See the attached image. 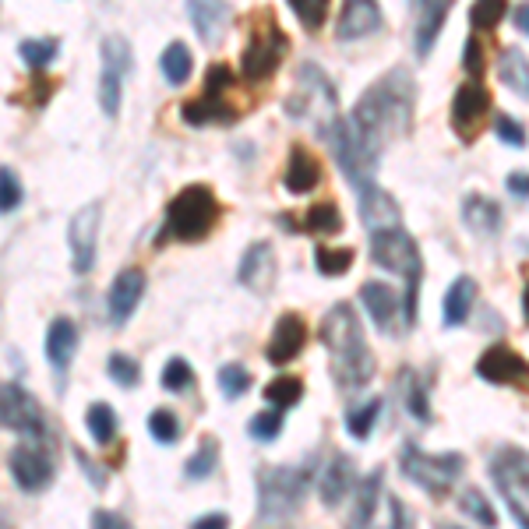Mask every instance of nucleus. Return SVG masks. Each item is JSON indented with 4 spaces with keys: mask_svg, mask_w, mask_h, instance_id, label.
Returning <instances> with one entry per match:
<instances>
[{
    "mask_svg": "<svg viewBox=\"0 0 529 529\" xmlns=\"http://www.w3.org/2000/svg\"><path fill=\"white\" fill-rule=\"evenodd\" d=\"M413 103H417V82L406 68H392L381 75L364 96L357 99L350 120L360 135L385 149L392 138H406L413 127Z\"/></svg>",
    "mask_w": 529,
    "mask_h": 529,
    "instance_id": "1",
    "label": "nucleus"
},
{
    "mask_svg": "<svg viewBox=\"0 0 529 529\" xmlns=\"http://www.w3.org/2000/svg\"><path fill=\"white\" fill-rule=\"evenodd\" d=\"M314 477V462L304 466H261L258 470V529H290L300 501Z\"/></svg>",
    "mask_w": 529,
    "mask_h": 529,
    "instance_id": "2",
    "label": "nucleus"
},
{
    "mask_svg": "<svg viewBox=\"0 0 529 529\" xmlns=\"http://www.w3.org/2000/svg\"><path fill=\"white\" fill-rule=\"evenodd\" d=\"M219 216H223V205L212 194V187L205 184H187L184 191H177L166 205L163 219V237L159 240H180V244H198L216 230Z\"/></svg>",
    "mask_w": 529,
    "mask_h": 529,
    "instance_id": "3",
    "label": "nucleus"
},
{
    "mask_svg": "<svg viewBox=\"0 0 529 529\" xmlns=\"http://www.w3.org/2000/svg\"><path fill=\"white\" fill-rule=\"evenodd\" d=\"M283 110L293 120H311L314 131L321 138H328V131L336 127L339 120V92L332 85V78L318 68V64H300L297 78H293V92L286 96Z\"/></svg>",
    "mask_w": 529,
    "mask_h": 529,
    "instance_id": "4",
    "label": "nucleus"
},
{
    "mask_svg": "<svg viewBox=\"0 0 529 529\" xmlns=\"http://www.w3.org/2000/svg\"><path fill=\"white\" fill-rule=\"evenodd\" d=\"M371 261L378 269H388L395 276H406V300H403V321L413 325L417 321V293H420V276H424V258L420 247L410 233L399 230L371 233Z\"/></svg>",
    "mask_w": 529,
    "mask_h": 529,
    "instance_id": "5",
    "label": "nucleus"
},
{
    "mask_svg": "<svg viewBox=\"0 0 529 529\" xmlns=\"http://www.w3.org/2000/svg\"><path fill=\"white\" fill-rule=\"evenodd\" d=\"M325 142L332 145V156H336L339 170L346 173V180H350L353 187H360V191H367L371 180H374V173H378V163H381L378 145H374L371 138L360 135L357 127H353L346 117L336 120V127L328 131Z\"/></svg>",
    "mask_w": 529,
    "mask_h": 529,
    "instance_id": "6",
    "label": "nucleus"
},
{
    "mask_svg": "<svg viewBox=\"0 0 529 529\" xmlns=\"http://www.w3.org/2000/svg\"><path fill=\"white\" fill-rule=\"evenodd\" d=\"M491 477L508 512L522 529H529V452L519 445H501L491 459Z\"/></svg>",
    "mask_w": 529,
    "mask_h": 529,
    "instance_id": "7",
    "label": "nucleus"
},
{
    "mask_svg": "<svg viewBox=\"0 0 529 529\" xmlns=\"http://www.w3.org/2000/svg\"><path fill=\"white\" fill-rule=\"evenodd\" d=\"M399 470H403L417 487H424L427 494L441 498V494L452 491L455 480L462 477V470H466V459H462L459 452L427 455L410 441V445L403 448V455H399Z\"/></svg>",
    "mask_w": 529,
    "mask_h": 529,
    "instance_id": "8",
    "label": "nucleus"
},
{
    "mask_svg": "<svg viewBox=\"0 0 529 529\" xmlns=\"http://www.w3.org/2000/svg\"><path fill=\"white\" fill-rule=\"evenodd\" d=\"M286 50H290L286 32L279 29L272 15H261V25H254L251 43H247L244 57H240V75L247 82H265V78H272L279 71Z\"/></svg>",
    "mask_w": 529,
    "mask_h": 529,
    "instance_id": "9",
    "label": "nucleus"
},
{
    "mask_svg": "<svg viewBox=\"0 0 529 529\" xmlns=\"http://www.w3.org/2000/svg\"><path fill=\"white\" fill-rule=\"evenodd\" d=\"M0 427L29 441H39V445H53V431L46 424L43 406L36 403V395H29L15 381L0 385Z\"/></svg>",
    "mask_w": 529,
    "mask_h": 529,
    "instance_id": "10",
    "label": "nucleus"
},
{
    "mask_svg": "<svg viewBox=\"0 0 529 529\" xmlns=\"http://www.w3.org/2000/svg\"><path fill=\"white\" fill-rule=\"evenodd\" d=\"M103 68H99V106H103L106 117H120V99H124V78L131 75V64H135V53L124 36H106L103 46Z\"/></svg>",
    "mask_w": 529,
    "mask_h": 529,
    "instance_id": "11",
    "label": "nucleus"
},
{
    "mask_svg": "<svg viewBox=\"0 0 529 529\" xmlns=\"http://www.w3.org/2000/svg\"><path fill=\"white\" fill-rule=\"evenodd\" d=\"M99 223H103V205L89 202L71 216L68 226V244H71V269L78 276H89L96 265V247H99Z\"/></svg>",
    "mask_w": 529,
    "mask_h": 529,
    "instance_id": "12",
    "label": "nucleus"
},
{
    "mask_svg": "<svg viewBox=\"0 0 529 529\" xmlns=\"http://www.w3.org/2000/svg\"><path fill=\"white\" fill-rule=\"evenodd\" d=\"M8 466H11L15 484L29 494L46 491L53 480V470H57V466H53L50 445H39V441H25V445H18L15 452H11Z\"/></svg>",
    "mask_w": 529,
    "mask_h": 529,
    "instance_id": "13",
    "label": "nucleus"
},
{
    "mask_svg": "<svg viewBox=\"0 0 529 529\" xmlns=\"http://www.w3.org/2000/svg\"><path fill=\"white\" fill-rule=\"evenodd\" d=\"M318 336H321V343H325V350L332 353V357H343V353H353V350H360V346H367L364 343V325H360L357 311H353L350 304L328 307Z\"/></svg>",
    "mask_w": 529,
    "mask_h": 529,
    "instance_id": "14",
    "label": "nucleus"
},
{
    "mask_svg": "<svg viewBox=\"0 0 529 529\" xmlns=\"http://www.w3.org/2000/svg\"><path fill=\"white\" fill-rule=\"evenodd\" d=\"M487 110H491V92L480 82H466L455 89L452 96V127L462 135V142H473L477 127L484 124Z\"/></svg>",
    "mask_w": 529,
    "mask_h": 529,
    "instance_id": "15",
    "label": "nucleus"
},
{
    "mask_svg": "<svg viewBox=\"0 0 529 529\" xmlns=\"http://www.w3.org/2000/svg\"><path fill=\"white\" fill-rule=\"evenodd\" d=\"M477 378L491 385H522L529 381V364L505 343H491L477 360Z\"/></svg>",
    "mask_w": 529,
    "mask_h": 529,
    "instance_id": "16",
    "label": "nucleus"
},
{
    "mask_svg": "<svg viewBox=\"0 0 529 529\" xmlns=\"http://www.w3.org/2000/svg\"><path fill=\"white\" fill-rule=\"evenodd\" d=\"M357 487V462L346 452H336L325 462V470L318 473V498L325 508H339Z\"/></svg>",
    "mask_w": 529,
    "mask_h": 529,
    "instance_id": "17",
    "label": "nucleus"
},
{
    "mask_svg": "<svg viewBox=\"0 0 529 529\" xmlns=\"http://www.w3.org/2000/svg\"><path fill=\"white\" fill-rule=\"evenodd\" d=\"M304 343H307V321L300 318V314L286 311L283 318L276 321V328H272V339H269V346H265V357H269V364L286 367L290 360H297L300 353H304Z\"/></svg>",
    "mask_w": 529,
    "mask_h": 529,
    "instance_id": "18",
    "label": "nucleus"
},
{
    "mask_svg": "<svg viewBox=\"0 0 529 529\" xmlns=\"http://www.w3.org/2000/svg\"><path fill=\"white\" fill-rule=\"evenodd\" d=\"M142 297H145V272L142 269L117 272L110 293H106V311H110L113 325H127L131 314H135V307L142 304Z\"/></svg>",
    "mask_w": 529,
    "mask_h": 529,
    "instance_id": "19",
    "label": "nucleus"
},
{
    "mask_svg": "<svg viewBox=\"0 0 529 529\" xmlns=\"http://www.w3.org/2000/svg\"><path fill=\"white\" fill-rule=\"evenodd\" d=\"M360 223L367 226V237L371 233L399 230L403 226V209H399L392 194L371 184L367 191H360Z\"/></svg>",
    "mask_w": 529,
    "mask_h": 529,
    "instance_id": "20",
    "label": "nucleus"
},
{
    "mask_svg": "<svg viewBox=\"0 0 529 529\" xmlns=\"http://www.w3.org/2000/svg\"><path fill=\"white\" fill-rule=\"evenodd\" d=\"M360 304H364L367 318L374 321V328L378 332H395V321H399V314H403V304H399V297H395V290L388 283H381V279H367L364 286H360Z\"/></svg>",
    "mask_w": 529,
    "mask_h": 529,
    "instance_id": "21",
    "label": "nucleus"
},
{
    "mask_svg": "<svg viewBox=\"0 0 529 529\" xmlns=\"http://www.w3.org/2000/svg\"><path fill=\"white\" fill-rule=\"evenodd\" d=\"M237 279L247 290H258V293L272 290V283H276V251H272L269 240H258V244L247 247L244 258H240Z\"/></svg>",
    "mask_w": 529,
    "mask_h": 529,
    "instance_id": "22",
    "label": "nucleus"
},
{
    "mask_svg": "<svg viewBox=\"0 0 529 529\" xmlns=\"http://www.w3.org/2000/svg\"><path fill=\"white\" fill-rule=\"evenodd\" d=\"M75 353H78V325L71 318H53L50 328H46V360H50L60 385H64V374H68Z\"/></svg>",
    "mask_w": 529,
    "mask_h": 529,
    "instance_id": "23",
    "label": "nucleus"
},
{
    "mask_svg": "<svg viewBox=\"0 0 529 529\" xmlns=\"http://www.w3.org/2000/svg\"><path fill=\"white\" fill-rule=\"evenodd\" d=\"M381 29V8L378 4H367V0H350L343 11H339L336 22V36L343 43H353V39H364L371 32Z\"/></svg>",
    "mask_w": 529,
    "mask_h": 529,
    "instance_id": "24",
    "label": "nucleus"
},
{
    "mask_svg": "<svg viewBox=\"0 0 529 529\" xmlns=\"http://www.w3.org/2000/svg\"><path fill=\"white\" fill-rule=\"evenodd\" d=\"M321 184V163L314 152H307L304 145H293L290 159L283 170V187L290 194H311Z\"/></svg>",
    "mask_w": 529,
    "mask_h": 529,
    "instance_id": "25",
    "label": "nucleus"
},
{
    "mask_svg": "<svg viewBox=\"0 0 529 529\" xmlns=\"http://www.w3.org/2000/svg\"><path fill=\"white\" fill-rule=\"evenodd\" d=\"M374 371H378V360H374V353L367 346L343 353V357H332V378H336L339 388H350V392L364 388L374 378Z\"/></svg>",
    "mask_w": 529,
    "mask_h": 529,
    "instance_id": "26",
    "label": "nucleus"
},
{
    "mask_svg": "<svg viewBox=\"0 0 529 529\" xmlns=\"http://www.w3.org/2000/svg\"><path fill=\"white\" fill-rule=\"evenodd\" d=\"M180 117H184L187 127H209V124H233L237 110L226 103V96H198L180 106Z\"/></svg>",
    "mask_w": 529,
    "mask_h": 529,
    "instance_id": "27",
    "label": "nucleus"
},
{
    "mask_svg": "<svg viewBox=\"0 0 529 529\" xmlns=\"http://www.w3.org/2000/svg\"><path fill=\"white\" fill-rule=\"evenodd\" d=\"M462 223L470 226L473 233L494 237L501 230V205L487 194H466L462 198Z\"/></svg>",
    "mask_w": 529,
    "mask_h": 529,
    "instance_id": "28",
    "label": "nucleus"
},
{
    "mask_svg": "<svg viewBox=\"0 0 529 529\" xmlns=\"http://www.w3.org/2000/svg\"><path fill=\"white\" fill-rule=\"evenodd\" d=\"M381 487H385V470H371V477H367L357 491V505H353V515H350V522H346V529H378L374 519H378Z\"/></svg>",
    "mask_w": 529,
    "mask_h": 529,
    "instance_id": "29",
    "label": "nucleus"
},
{
    "mask_svg": "<svg viewBox=\"0 0 529 529\" xmlns=\"http://www.w3.org/2000/svg\"><path fill=\"white\" fill-rule=\"evenodd\" d=\"M448 4L445 0H431V4H420V18H417V39H413V50H417L420 60L431 57L434 43H438V32L448 18Z\"/></svg>",
    "mask_w": 529,
    "mask_h": 529,
    "instance_id": "30",
    "label": "nucleus"
},
{
    "mask_svg": "<svg viewBox=\"0 0 529 529\" xmlns=\"http://www.w3.org/2000/svg\"><path fill=\"white\" fill-rule=\"evenodd\" d=\"M473 304H477V283H473V276H459L445 293V318H441L445 321V328L466 325Z\"/></svg>",
    "mask_w": 529,
    "mask_h": 529,
    "instance_id": "31",
    "label": "nucleus"
},
{
    "mask_svg": "<svg viewBox=\"0 0 529 529\" xmlns=\"http://www.w3.org/2000/svg\"><path fill=\"white\" fill-rule=\"evenodd\" d=\"M399 395H403L406 410H410V417L417 420V424H431V399H427V388H424V378H420L413 367H403L399 371Z\"/></svg>",
    "mask_w": 529,
    "mask_h": 529,
    "instance_id": "32",
    "label": "nucleus"
},
{
    "mask_svg": "<svg viewBox=\"0 0 529 529\" xmlns=\"http://www.w3.org/2000/svg\"><path fill=\"white\" fill-rule=\"evenodd\" d=\"M187 15H191L194 29L202 32L205 43H219V32L230 25L233 11L230 4H187Z\"/></svg>",
    "mask_w": 529,
    "mask_h": 529,
    "instance_id": "33",
    "label": "nucleus"
},
{
    "mask_svg": "<svg viewBox=\"0 0 529 529\" xmlns=\"http://www.w3.org/2000/svg\"><path fill=\"white\" fill-rule=\"evenodd\" d=\"M498 75H501V82H505L508 89L515 92V96L529 99V57L519 50V46H508V50H501Z\"/></svg>",
    "mask_w": 529,
    "mask_h": 529,
    "instance_id": "34",
    "label": "nucleus"
},
{
    "mask_svg": "<svg viewBox=\"0 0 529 529\" xmlns=\"http://www.w3.org/2000/svg\"><path fill=\"white\" fill-rule=\"evenodd\" d=\"M159 71H163V78L170 85H184L187 78H191V71H194V60H191V50H187V43L173 39V43L163 50V57H159Z\"/></svg>",
    "mask_w": 529,
    "mask_h": 529,
    "instance_id": "35",
    "label": "nucleus"
},
{
    "mask_svg": "<svg viewBox=\"0 0 529 529\" xmlns=\"http://www.w3.org/2000/svg\"><path fill=\"white\" fill-rule=\"evenodd\" d=\"M304 230L318 233V237H336L343 230V212L336 202H314L304 216Z\"/></svg>",
    "mask_w": 529,
    "mask_h": 529,
    "instance_id": "36",
    "label": "nucleus"
},
{
    "mask_svg": "<svg viewBox=\"0 0 529 529\" xmlns=\"http://www.w3.org/2000/svg\"><path fill=\"white\" fill-rule=\"evenodd\" d=\"M85 427H89L92 441L96 445H110L113 438H117V427H120V417L113 406L106 403H92L89 413H85Z\"/></svg>",
    "mask_w": 529,
    "mask_h": 529,
    "instance_id": "37",
    "label": "nucleus"
},
{
    "mask_svg": "<svg viewBox=\"0 0 529 529\" xmlns=\"http://www.w3.org/2000/svg\"><path fill=\"white\" fill-rule=\"evenodd\" d=\"M265 399H269L272 410H290L304 399V381L293 378V374H279L265 385Z\"/></svg>",
    "mask_w": 529,
    "mask_h": 529,
    "instance_id": "38",
    "label": "nucleus"
},
{
    "mask_svg": "<svg viewBox=\"0 0 529 529\" xmlns=\"http://www.w3.org/2000/svg\"><path fill=\"white\" fill-rule=\"evenodd\" d=\"M314 269L325 279L346 276V272L353 269V251L350 247H318V251H314Z\"/></svg>",
    "mask_w": 529,
    "mask_h": 529,
    "instance_id": "39",
    "label": "nucleus"
},
{
    "mask_svg": "<svg viewBox=\"0 0 529 529\" xmlns=\"http://www.w3.org/2000/svg\"><path fill=\"white\" fill-rule=\"evenodd\" d=\"M216 466H219V441L205 438L202 445H198V452L187 459L184 477L187 480H205V477H212V473H216Z\"/></svg>",
    "mask_w": 529,
    "mask_h": 529,
    "instance_id": "40",
    "label": "nucleus"
},
{
    "mask_svg": "<svg viewBox=\"0 0 529 529\" xmlns=\"http://www.w3.org/2000/svg\"><path fill=\"white\" fill-rule=\"evenodd\" d=\"M378 413H381V399H367V403L353 406L346 413V431L357 441H367L374 434V424H378Z\"/></svg>",
    "mask_w": 529,
    "mask_h": 529,
    "instance_id": "41",
    "label": "nucleus"
},
{
    "mask_svg": "<svg viewBox=\"0 0 529 529\" xmlns=\"http://www.w3.org/2000/svg\"><path fill=\"white\" fill-rule=\"evenodd\" d=\"M18 53H22V60L29 64V68H46V64H53L60 53V39L46 36V39H22L18 43Z\"/></svg>",
    "mask_w": 529,
    "mask_h": 529,
    "instance_id": "42",
    "label": "nucleus"
},
{
    "mask_svg": "<svg viewBox=\"0 0 529 529\" xmlns=\"http://www.w3.org/2000/svg\"><path fill=\"white\" fill-rule=\"evenodd\" d=\"M149 434L159 441V445H177L180 441V417L170 410V406H159V410L149 413Z\"/></svg>",
    "mask_w": 529,
    "mask_h": 529,
    "instance_id": "43",
    "label": "nucleus"
},
{
    "mask_svg": "<svg viewBox=\"0 0 529 529\" xmlns=\"http://www.w3.org/2000/svg\"><path fill=\"white\" fill-rule=\"evenodd\" d=\"M106 374H110L120 388H135L138 381H142V367H138L135 357H127V353H110V357H106Z\"/></svg>",
    "mask_w": 529,
    "mask_h": 529,
    "instance_id": "44",
    "label": "nucleus"
},
{
    "mask_svg": "<svg viewBox=\"0 0 529 529\" xmlns=\"http://www.w3.org/2000/svg\"><path fill=\"white\" fill-rule=\"evenodd\" d=\"M462 512L470 515L477 526H484V529H498V515H494V508H491V501L484 498V494L477 491V487H470V491L462 494Z\"/></svg>",
    "mask_w": 529,
    "mask_h": 529,
    "instance_id": "45",
    "label": "nucleus"
},
{
    "mask_svg": "<svg viewBox=\"0 0 529 529\" xmlns=\"http://www.w3.org/2000/svg\"><path fill=\"white\" fill-rule=\"evenodd\" d=\"M22 198H25V187L18 180V173L11 166H0V216L15 212L22 205Z\"/></svg>",
    "mask_w": 529,
    "mask_h": 529,
    "instance_id": "46",
    "label": "nucleus"
},
{
    "mask_svg": "<svg viewBox=\"0 0 529 529\" xmlns=\"http://www.w3.org/2000/svg\"><path fill=\"white\" fill-rule=\"evenodd\" d=\"M219 388L226 399H240L251 388V371L244 364H223L219 367Z\"/></svg>",
    "mask_w": 529,
    "mask_h": 529,
    "instance_id": "47",
    "label": "nucleus"
},
{
    "mask_svg": "<svg viewBox=\"0 0 529 529\" xmlns=\"http://www.w3.org/2000/svg\"><path fill=\"white\" fill-rule=\"evenodd\" d=\"M290 11L304 29H321L328 18V0H290Z\"/></svg>",
    "mask_w": 529,
    "mask_h": 529,
    "instance_id": "48",
    "label": "nucleus"
},
{
    "mask_svg": "<svg viewBox=\"0 0 529 529\" xmlns=\"http://www.w3.org/2000/svg\"><path fill=\"white\" fill-rule=\"evenodd\" d=\"M283 413L279 410H265L258 413V417H251V424H247V434H251L254 441H276L279 434H283Z\"/></svg>",
    "mask_w": 529,
    "mask_h": 529,
    "instance_id": "49",
    "label": "nucleus"
},
{
    "mask_svg": "<svg viewBox=\"0 0 529 529\" xmlns=\"http://www.w3.org/2000/svg\"><path fill=\"white\" fill-rule=\"evenodd\" d=\"M505 15H508V4H501V0H487V4H473L470 22L477 32H491V29H498V22Z\"/></svg>",
    "mask_w": 529,
    "mask_h": 529,
    "instance_id": "50",
    "label": "nucleus"
},
{
    "mask_svg": "<svg viewBox=\"0 0 529 529\" xmlns=\"http://www.w3.org/2000/svg\"><path fill=\"white\" fill-rule=\"evenodd\" d=\"M191 381H194V371L184 357L166 360V367H163V388L166 392H184V388H191Z\"/></svg>",
    "mask_w": 529,
    "mask_h": 529,
    "instance_id": "51",
    "label": "nucleus"
},
{
    "mask_svg": "<svg viewBox=\"0 0 529 529\" xmlns=\"http://www.w3.org/2000/svg\"><path fill=\"white\" fill-rule=\"evenodd\" d=\"M494 135H498L508 149H526V127L515 117H508V113H498V117H494Z\"/></svg>",
    "mask_w": 529,
    "mask_h": 529,
    "instance_id": "52",
    "label": "nucleus"
},
{
    "mask_svg": "<svg viewBox=\"0 0 529 529\" xmlns=\"http://www.w3.org/2000/svg\"><path fill=\"white\" fill-rule=\"evenodd\" d=\"M484 43H480V36H470L466 39V46H462V71L470 78H484Z\"/></svg>",
    "mask_w": 529,
    "mask_h": 529,
    "instance_id": "53",
    "label": "nucleus"
},
{
    "mask_svg": "<svg viewBox=\"0 0 529 529\" xmlns=\"http://www.w3.org/2000/svg\"><path fill=\"white\" fill-rule=\"evenodd\" d=\"M226 89H233V71L226 64H209L202 96H226Z\"/></svg>",
    "mask_w": 529,
    "mask_h": 529,
    "instance_id": "54",
    "label": "nucleus"
},
{
    "mask_svg": "<svg viewBox=\"0 0 529 529\" xmlns=\"http://www.w3.org/2000/svg\"><path fill=\"white\" fill-rule=\"evenodd\" d=\"M388 529H413V515L403 498H388Z\"/></svg>",
    "mask_w": 529,
    "mask_h": 529,
    "instance_id": "55",
    "label": "nucleus"
},
{
    "mask_svg": "<svg viewBox=\"0 0 529 529\" xmlns=\"http://www.w3.org/2000/svg\"><path fill=\"white\" fill-rule=\"evenodd\" d=\"M92 529H135L120 512H110V508H96L92 512Z\"/></svg>",
    "mask_w": 529,
    "mask_h": 529,
    "instance_id": "56",
    "label": "nucleus"
},
{
    "mask_svg": "<svg viewBox=\"0 0 529 529\" xmlns=\"http://www.w3.org/2000/svg\"><path fill=\"white\" fill-rule=\"evenodd\" d=\"M505 187H508V194H515V198H519V202H526V198H529V173H522V170L508 173Z\"/></svg>",
    "mask_w": 529,
    "mask_h": 529,
    "instance_id": "57",
    "label": "nucleus"
},
{
    "mask_svg": "<svg viewBox=\"0 0 529 529\" xmlns=\"http://www.w3.org/2000/svg\"><path fill=\"white\" fill-rule=\"evenodd\" d=\"M191 529H230V519L223 512H212V515H202V519H194Z\"/></svg>",
    "mask_w": 529,
    "mask_h": 529,
    "instance_id": "58",
    "label": "nucleus"
},
{
    "mask_svg": "<svg viewBox=\"0 0 529 529\" xmlns=\"http://www.w3.org/2000/svg\"><path fill=\"white\" fill-rule=\"evenodd\" d=\"M512 22H515V29H519L522 36H529V4H519V8L512 11Z\"/></svg>",
    "mask_w": 529,
    "mask_h": 529,
    "instance_id": "59",
    "label": "nucleus"
},
{
    "mask_svg": "<svg viewBox=\"0 0 529 529\" xmlns=\"http://www.w3.org/2000/svg\"><path fill=\"white\" fill-rule=\"evenodd\" d=\"M522 314H526V325H529V283H526V293H522Z\"/></svg>",
    "mask_w": 529,
    "mask_h": 529,
    "instance_id": "60",
    "label": "nucleus"
},
{
    "mask_svg": "<svg viewBox=\"0 0 529 529\" xmlns=\"http://www.w3.org/2000/svg\"><path fill=\"white\" fill-rule=\"evenodd\" d=\"M0 529H8V522H4V515H0Z\"/></svg>",
    "mask_w": 529,
    "mask_h": 529,
    "instance_id": "61",
    "label": "nucleus"
},
{
    "mask_svg": "<svg viewBox=\"0 0 529 529\" xmlns=\"http://www.w3.org/2000/svg\"><path fill=\"white\" fill-rule=\"evenodd\" d=\"M448 529H459V526H448Z\"/></svg>",
    "mask_w": 529,
    "mask_h": 529,
    "instance_id": "62",
    "label": "nucleus"
}]
</instances>
